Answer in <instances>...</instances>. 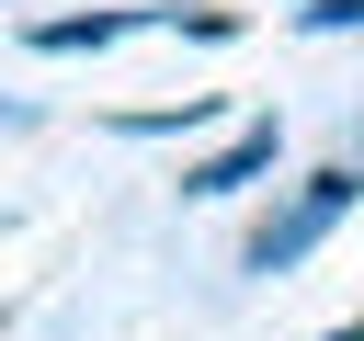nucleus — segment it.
<instances>
[{"instance_id": "obj_6", "label": "nucleus", "mask_w": 364, "mask_h": 341, "mask_svg": "<svg viewBox=\"0 0 364 341\" xmlns=\"http://www.w3.org/2000/svg\"><path fill=\"white\" fill-rule=\"evenodd\" d=\"M318 341H364V318H341V330H318Z\"/></svg>"}, {"instance_id": "obj_2", "label": "nucleus", "mask_w": 364, "mask_h": 341, "mask_svg": "<svg viewBox=\"0 0 364 341\" xmlns=\"http://www.w3.org/2000/svg\"><path fill=\"white\" fill-rule=\"evenodd\" d=\"M273 148H284V125H273V114H250V125H239L216 159H193V170H182V193H193V205H216V193L262 182V170H273Z\"/></svg>"}, {"instance_id": "obj_5", "label": "nucleus", "mask_w": 364, "mask_h": 341, "mask_svg": "<svg viewBox=\"0 0 364 341\" xmlns=\"http://www.w3.org/2000/svg\"><path fill=\"white\" fill-rule=\"evenodd\" d=\"M296 23H307V34H353V23H364V0H296Z\"/></svg>"}, {"instance_id": "obj_1", "label": "nucleus", "mask_w": 364, "mask_h": 341, "mask_svg": "<svg viewBox=\"0 0 364 341\" xmlns=\"http://www.w3.org/2000/svg\"><path fill=\"white\" fill-rule=\"evenodd\" d=\"M341 205H364V170H353V159H330V170H307V193H296V205H273V216L250 227V250H239V261L284 284V273H296V261H307V250L330 239V216H341Z\"/></svg>"}, {"instance_id": "obj_3", "label": "nucleus", "mask_w": 364, "mask_h": 341, "mask_svg": "<svg viewBox=\"0 0 364 341\" xmlns=\"http://www.w3.org/2000/svg\"><path fill=\"white\" fill-rule=\"evenodd\" d=\"M125 23H159V11H57V23H34L23 45H46V57H80V45H114Z\"/></svg>"}, {"instance_id": "obj_4", "label": "nucleus", "mask_w": 364, "mask_h": 341, "mask_svg": "<svg viewBox=\"0 0 364 341\" xmlns=\"http://www.w3.org/2000/svg\"><path fill=\"white\" fill-rule=\"evenodd\" d=\"M216 114V91H182V102H159V114H114V136H182V125H205Z\"/></svg>"}]
</instances>
